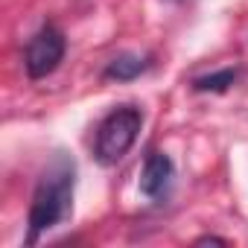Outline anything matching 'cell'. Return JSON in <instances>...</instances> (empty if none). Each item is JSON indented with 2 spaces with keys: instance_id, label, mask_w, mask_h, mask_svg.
<instances>
[{
  "instance_id": "obj_1",
  "label": "cell",
  "mask_w": 248,
  "mask_h": 248,
  "mask_svg": "<svg viewBox=\"0 0 248 248\" xmlns=\"http://www.w3.org/2000/svg\"><path fill=\"white\" fill-rule=\"evenodd\" d=\"M73 187H76V164L70 155L56 152L32 190L30 216H27V245H35L41 233L70 219Z\"/></svg>"
},
{
  "instance_id": "obj_2",
  "label": "cell",
  "mask_w": 248,
  "mask_h": 248,
  "mask_svg": "<svg viewBox=\"0 0 248 248\" xmlns=\"http://www.w3.org/2000/svg\"><path fill=\"white\" fill-rule=\"evenodd\" d=\"M140 129H143V111L140 108L117 105L114 111H108V117L96 129V143H93L96 161L102 167H114L117 161H123L126 152L135 146Z\"/></svg>"
},
{
  "instance_id": "obj_3",
  "label": "cell",
  "mask_w": 248,
  "mask_h": 248,
  "mask_svg": "<svg viewBox=\"0 0 248 248\" xmlns=\"http://www.w3.org/2000/svg\"><path fill=\"white\" fill-rule=\"evenodd\" d=\"M67 53V38L56 24H44L27 44L24 50V67L30 79H47L56 73V67L64 62Z\"/></svg>"
},
{
  "instance_id": "obj_4",
  "label": "cell",
  "mask_w": 248,
  "mask_h": 248,
  "mask_svg": "<svg viewBox=\"0 0 248 248\" xmlns=\"http://www.w3.org/2000/svg\"><path fill=\"white\" fill-rule=\"evenodd\" d=\"M172 178H175L172 158L161 149H152L143 161V170H140V193L152 202H164L172 190Z\"/></svg>"
},
{
  "instance_id": "obj_5",
  "label": "cell",
  "mask_w": 248,
  "mask_h": 248,
  "mask_svg": "<svg viewBox=\"0 0 248 248\" xmlns=\"http://www.w3.org/2000/svg\"><path fill=\"white\" fill-rule=\"evenodd\" d=\"M152 67V62L146 56H135V53H120L114 56L105 70H102V79H111V82H135L138 76H143L146 70Z\"/></svg>"
},
{
  "instance_id": "obj_6",
  "label": "cell",
  "mask_w": 248,
  "mask_h": 248,
  "mask_svg": "<svg viewBox=\"0 0 248 248\" xmlns=\"http://www.w3.org/2000/svg\"><path fill=\"white\" fill-rule=\"evenodd\" d=\"M239 76H242L239 67H222V70L196 76V79L190 82V88H193L196 93H225V91H231V88L239 82Z\"/></svg>"
},
{
  "instance_id": "obj_7",
  "label": "cell",
  "mask_w": 248,
  "mask_h": 248,
  "mask_svg": "<svg viewBox=\"0 0 248 248\" xmlns=\"http://www.w3.org/2000/svg\"><path fill=\"white\" fill-rule=\"evenodd\" d=\"M207 242H216V245H228V239H222V236H199V239H196V245H207Z\"/></svg>"
},
{
  "instance_id": "obj_8",
  "label": "cell",
  "mask_w": 248,
  "mask_h": 248,
  "mask_svg": "<svg viewBox=\"0 0 248 248\" xmlns=\"http://www.w3.org/2000/svg\"><path fill=\"white\" fill-rule=\"evenodd\" d=\"M172 3H184V0H172Z\"/></svg>"
}]
</instances>
